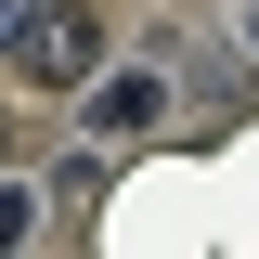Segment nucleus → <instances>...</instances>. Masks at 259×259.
I'll use <instances>...</instances> for the list:
<instances>
[{
	"label": "nucleus",
	"instance_id": "1",
	"mask_svg": "<svg viewBox=\"0 0 259 259\" xmlns=\"http://www.w3.org/2000/svg\"><path fill=\"white\" fill-rule=\"evenodd\" d=\"M13 65H26V91H91V78H104V26H91V13H78V0H65V13H52V0H39V26L26 39H13Z\"/></svg>",
	"mask_w": 259,
	"mask_h": 259
},
{
	"label": "nucleus",
	"instance_id": "2",
	"mask_svg": "<svg viewBox=\"0 0 259 259\" xmlns=\"http://www.w3.org/2000/svg\"><path fill=\"white\" fill-rule=\"evenodd\" d=\"M168 104H182V91H168V65H104L91 91H78V117H91V143H143Z\"/></svg>",
	"mask_w": 259,
	"mask_h": 259
},
{
	"label": "nucleus",
	"instance_id": "3",
	"mask_svg": "<svg viewBox=\"0 0 259 259\" xmlns=\"http://www.w3.org/2000/svg\"><path fill=\"white\" fill-rule=\"evenodd\" d=\"M39 233H52V194L39 182H0V246H39Z\"/></svg>",
	"mask_w": 259,
	"mask_h": 259
},
{
	"label": "nucleus",
	"instance_id": "4",
	"mask_svg": "<svg viewBox=\"0 0 259 259\" xmlns=\"http://www.w3.org/2000/svg\"><path fill=\"white\" fill-rule=\"evenodd\" d=\"M39 26V0H0V65H13V39Z\"/></svg>",
	"mask_w": 259,
	"mask_h": 259
},
{
	"label": "nucleus",
	"instance_id": "5",
	"mask_svg": "<svg viewBox=\"0 0 259 259\" xmlns=\"http://www.w3.org/2000/svg\"><path fill=\"white\" fill-rule=\"evenodd\" d=\"M0 156H13V117H0Z\"/></svg>",
	"mask_w": 259,
	"mask_h": 259
}]
</instances>
